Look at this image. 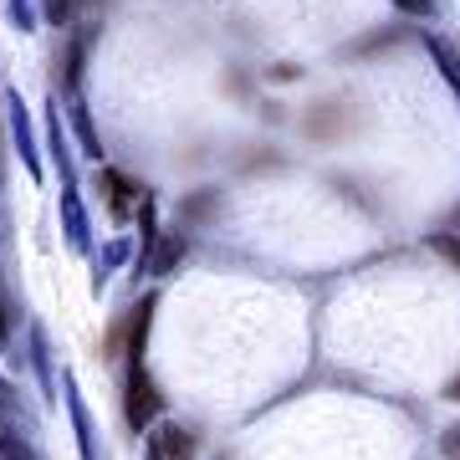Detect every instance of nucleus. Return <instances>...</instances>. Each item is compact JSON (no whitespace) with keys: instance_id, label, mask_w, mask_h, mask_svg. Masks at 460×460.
Listing matches in <instances>:
<instances>
[{"instance_id":"nucleus-1","label":"nucleus","mask_w":460,"mask_h":460,"mask_svg":"<svg viewBox=\"0 0 460 460\" xmlns=\"http://www.w3.org/2000/svg\"><path fill=\"white\" fill-rule=\"evenodd\" d=\"M123 410H128V425L144 429L154 414H159V389H154V378L144 374V363H128V399H123Z\"/></svg>"},{"instance_id":"nucleus-2","label":"nucleus","mask_w":460,"mask_h":460,"mask_svg":"<svg viewBox=\"0 0 460 460\" xmlns=\"http://www.w3.org/2000/svg\"><path fill=\"white\" fill-rule=\"evenodd\" d=\"M148 456L154 460H190V435L174 425H164L159 435H154V445H148Z\"/></svg>"},{"instance_id":"nucleus-3","label":"nucleus","mask_w":460,"mask_h":460,"mask_svg":"<svg viewBox=\"0 0 460 460\" xmlns=\"http://www.w3.org/2000/svg\"><path fill=\"white\" fill-rule=\"evenodd\" d=\"M102 184H108V205H113V215H128V195H138L118 169H102Z\"/></svg>"},{"instance_id":"nucleus-4","label":"nucleus","mask_w":460,"mask_h":460,"mask_svg":"<svg viewBox=\"0 0 460 460\" xmlns=\"http://www.w3.org/2000/svg\"><path fill=\"white\" fill-rule=\"evenodd\" d=\"M180 256H184V230H174V235H164V241H159V251H154V271L164 277Z\"/></svg>"},{"instance_id":"nucleus-5","label":"nucleus","mask_w":460,"mask_h":460,"mask_svg":"<svg viewBox=\"0 0 460 460\" xmlns=\"http://www.w3.org/2000/svg\"><path fill=\"white\" fill-rule=\"evenodd\" d=\"M0 460H31V456L16 445V435H11V425H5V420H0Z\"/></svg>"},{"instance_id":"nucleus-6","label":"nucleus","mask_w":460,"mask_h":460,"mask_svg":"<svg viewBox=\"0 0 460 460\" xmlns=\"http://www.w3.org/2000/svg\"><path fill=\"white\" fill-rule=\"evenodd\" d=\"M435 251H440V256H450V261L460 266V235H435Z\"/></svg>"},{"instance_id":"nucleus-7","label":"nucleus","mask_w":460,"mask_h":460,"mask_svg":"<svg viewBox=\"0 0 460 460\" xmlns=\"http://www.w3.org/2000/svg\"><path fill=\"white\" fill-rule=\"evenodd\" d=\"M399 11H410V16H435V0H394Z\"/></svg>"},{"instance_id":"nucleus-8","label":"nucleus","mask_w":460,"mask_h":460,"mask_svg":"<svg viewBox=\"0 0 460 460\" xmlns=\"http://www.w3.org/2000/svg\"><path fill=\"white\" fill-rule=\"evenodd\" d=\"M47 16L57 21V26H62V21L72 16V0H47Z\"/></svg>"},{"instance_id":"nucleus-9","label":"nucleus","mask_w":460,"mask_h":460,"mask_svg":"<svg viewBox=\"0 0 460 460\" xmlns=\"http://www.w3.org/2000/svg\"><path fill=\"white\" fill-rule=\"evenodd\" d=\"M5 338H11V307H5V296H0V348H5Z\"/></svg>"},{"instance_id":"nucleus-10","label":"nucleus","mask_w":460,"mask_h":460,"mask_svg":"<svg viewBox=\"0 0 460 460\" xmlns=\"http://www.w3.org/2000/svg\"><path fill=\"white\" fill-rule=\"evenodd\" d=\"M450 399H460V378H456V384H450Z\"/></svg>"}]
</instances>
